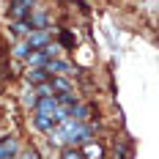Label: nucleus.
<instances>
[{"label": "nucleus", "mask_w": 159, "mask_h": 159, "mask_svg": "<svg viewBox=\"0 0 159 159\" xmlns=\"http://www.w3.org/2000/svg\"><path fill=\"white\" fill-rule=\"evenodd\" d=\"M93 137V124H80V121H61L49 132V140L61 145H85Z\"/></svg>", "instance_id": "obj_1"}, {"label": "nucleus", "mask_w": 159, "mask_h": 159, "mask_svg": "<svg viewBox=\"0 0 159 159\" xmlns=\"http://www.w3.org/2000/svg\"><path fill=\"white\" fill-rule=\"evenodd\" d=\"M58 124H61V107H58L55 96H39L36 107H33V126L49 134Z\"/></svg>", "instance_id": "obj_2"}, {"label": "nucleus", "mask_w": 159, "mask_h": 159, "mask_svg": "<svg viewBox=\"0 0 159 159\" xmlns=\"http://www.w3.org/2000/svg\"><path fill=\"white\" fill-rule=\"evenodd\" d=\"M52 44V33L49 30H30L28 36H25V47L30 49V52H36V49H44Z\"/></svg>", "instance_id": "obj_3"}, {"label": "nucleus", "mask_w": 159, "mask_h": 159, "mask_svg": "<svg viewBox=\"0 0 159 159\" xmlns=\"http://www.w3.org/2000/svg\"><path fill=\"white\" fill-rule=\"evenodd\" d=\"M33 3H36V0H11V3H8V14H11V19H25V16L30 14L33 11Z\"/></svg>", "instance_id": "obj_4"}, {"label": "nucleus", "mask_w": 159, "mask_h": 159, "mask_svg": "<svg viewBox=\"0 0 159 159\" xmlns=\"http://www.w3.org/2000/svg\"><path fill=\"white\" fill-rule=\"evenodd\" d=\"M44 69L49 71V77H55V74H71V71H74V69L66 63V61H58V58L47 61V63H44Z\"/></svg>", "instance_id": "obj_5"}, {"label": "nucleus", "mask_w": 159, "mask_h": 159, "mask_svg": "<svg viewBox=\"0 0 159 159\" xmlns=\"http://www.w3.org/2000/svg\"><path fill=\"white\" fill-rule=\"evenodd\" d=\"M25 80H28L30 85H41V82H47V80H49V71L44 69V66H33L30 71L25 74Z\"/></svg>", "instance_id": "obj_6"}, {"label": "nucleus", "mask_w": 159, "mask_h": 159, "mask_svg": "<svg viewBox=\"0 0 159 159\" xmlns=\"http://www.w3.org/2000/svg\"><path fill=\"white\" fill-rule=\"evenodd\" d=\"M16 154V140L14 137H0V159H8Z\"/></svg>", "instance_id": "obj_7"}, {"label": "nucleus", "mask_w": 159, "mask_h": 159, "mask_svg": "<svg viewBox=\"0 0 159 159\" xmlns=\"http://www.w3.org/2000/svg\"><path fill=\"white\" fill-rule=\"evenodd\" d=\"M112 157H115V159H132V143H129V140H118Z\"/></svg>", "instance_id": "obj_8"}, {"label": "nucleus", "mask_w": 159, "mask_h": 159, "mask_svg": "<svg viewBox=\"0 0 159 159\" xmlns=\"http://www.w3.org/2000/svg\"><path fill=\"white\" fill-rule=\"evenodd\" d=\"M82 157H85V159H102V157H104V151H102V145H96V143H85Z\"/></svg>", "instance_id": "obj_9"}, {"label": "nucleus", "mask_w": 159, "mask_h": 159, "mask_svg": "<svg viewBox=\"0 0 159 159\" xmlns=\"http://www.w3.org/2000/svg\"><path fill=\"white\" fill-rule=\"evenodd\" d=\"M61 159H85V157H82V151H77L74 145H66L63 154H61Z\"/></svg>", "instance_id": "obj_10"}, {"label": "nucleus", "mask_w": 159, "mask_h": 159, "mask_svg": "<svg viewBox=\"0 0 159 159\" xmlns=\"http://www.w3.org/2000/svg\"><path fill=\"white\" fill-rule=\"evenodd\" d=\"M36 99H39V93H33V91H28V93L22 96V104H25V107H36Z\"/></svg>", "instance_id": "obj_11"}, {"label": "nucleus", "mask_w": 159, "mask_h": 159, "mask_svg": "<svg viewBox=\"0 0 159 159\" xmlns=\"http://www.w3.org/2000/svg\"><path fill=\"white\" fill-rule=\"evenodd\" d=\"M61 44H63V47H74V36H71L69 30H63L61 33Z\"/></svg>", "instance_id": "obj_12"}, {"label": "nucleus", "mask_w": 159, "mask_h": 159, "mask_svg": "<svg viewBox=\"0 0 159 159\" xmlns=\"http://www.w3.org/2000/svg\"><path fill=\"white\" fill-rule=\"evenodd\" d=\"M22 159H39V154H36V151H28V154H25Z\"/></svg>", "instance_id": "obj_13"}, {"label": "nucleus", "mask_w": 159, "mask_h": 159, "mask_svg": "<svg viewBox=\"0 0 159 159\" xmlns=\"http://www.w3.org/2000/svg\"><path fill=\"white\" fill-rule=\"evenodd\" d=\"M8 159H22V157H16V154H14V157H8Z\"/></svg>", "instance_id": "obj_14"}]
</instances>
